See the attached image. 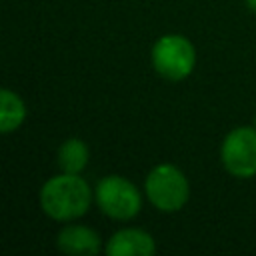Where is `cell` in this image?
I'll use <instances>...</instances> for the list:
<instances>
[{
    "mask_svg": "<svg viewBox=\"0 0 256 256\" xmlns=\"http://www.w3.org/2000/svg\"><path fill=\"white\" fill-rule=\"evenodd\" d=\"M156 240L142 228H120L104 244L106 256H152Z\"/></svg>",
    "mask_w": 256,
    "mask_h": 256,
    "instance_id": "7",
    "label": "cell"
},
{
    "mask_svg": "<svg viewBox=\"0 0 256 256\" xmlns=\"http://www.w3.org/2000/svg\"><path fill=\"white\" fill-rule=\"evenodd\" d=\"M56 162L60 172L82 174L90 162V148L82 138H68L58 146Z\"/></svg>",
    "mask_w": 256,
    "mask_h": 256,
    "instance_id": "8",
    "label": "cell"
},
{
    "mask_svg": "<svg viewBox=\"0 0 256 256\" xmlns=\"http://www.w3.org/2000/svg\"><path fill=\"white\" fill-rule=\"evenodd\" d=\"M26 120V104L10 88L0 90V132L12 134L16 132Z\"/></svg>",
    "mask_w": 256,
    "mask_h": 256,
    "instance_id": "9",
    "label": "cell"
},
{
    "mask_svg": "<svg viewBox=\"0 0 256 256\" xmlns=\"http://www.w3.org/2000/svg\"><path fill=\"white\" fill-rule=\"evenodd\" d=\"M94 200L104 216L120 222L136 218L142 210V192L134 182L120 174L102 176L96 182Z\"/></svg>",
    "mask_w": 256,
    "mask_h": 256,
    "instance_id": "4",
    "label": "cell"
},
{
    "mask_svg": "<svg viewBox=\"0 0 256 256\" xmlns=\"http://www.w3.org/2000/svg\"><path fill=\"white\" fill-rule=\"evenodd\" d=\"M220 162L224 170L240 180L256 176V126L232 128L220 144Z\"/></svg>",
    "mask_w": 256,
    "mask_h": 256,
    "instance_id": "5",
    "label": "cell"
},
{
    "mask_svg": "<svg viewBox=\"0 0 256 256\" xmlns=\"http://www.w3.org/2000/svg\"><path fill=\"white\" fill-rule=\"evenodd\" d=\"M56 248L68 256H94L102 246L100 234L86 224H66L56 234Z\"/></svg>",
    "mask_w": 256,
    "mask_h": 256,
    "instance_id": "6",
    "label": "cell"
},
{
    "mask_svg": "<svg viewBox=\"0 0 256 256\" xmlns=\"http://www.w3.org/2000/svg\"><path fill=\"white\" fill-rule=\"evenodd\" d=\"M38 202L48 218L56 222H74L90 210L94 190L80 174L60 172L40 186Z\"/></svg>",
    "mask_w": 256,
    "mask_h": 256,
    "instance_id": "1",
    "label": "cell"
},
{
    "mask_svg": "<svg viewBox=\"0 0 256 256\" xmlns=\"http://www.w3.org/2000/svg\"><path fill=\"white\" fill-rule=\"evenodd\" d=\"M144 196L158 212L174 214L188 204L190 182L176 164L160 162L144 178Z\"/></svg>",
    "mask_w": 256,
    "mask_h": 256,
    "instance_id": "2",
    "label": "cell"
},
{
    "mask_svg": "<svg viewBox=\"0 0 256 256\" xmlns=\"http://www.w3.org/2000/svg\"><path fill=\"white\" fill-rule=\"evenodd\" d=\"M150 62L162 80L182 82L194 72L196 48L192 40L182 34H164L152 44Z\"/></svg>",
    "mask_w": 256,
    "mask_h": 256,
    "instance_id": "3",
    "label": "cell"
},
{
    "mask_svg": "<svg viewBox=\"0 0 256 256\" xmlns=\"http://www.w3.org/2000/svg\"><path fill=\"white\" fill-rule=\"evenodd\" d=\"M254 126H256V116H254Z\"/></svg>",
    "mask_w": 256,
    "mask_h": 256,
    "instance_id": "11",
    "label": "cell"
},
{
    "mask_svg": "<svg viewBox=\"0 0 256 256\" xmlns=\"http://www.w3.org/2000/svg\"><path fill=\"white\" fill-rule=\"evenodd\" d=\"M246 2V6H248V10H252L254 14H256V0H244Z\"/></svg>",
    "mask_w": 256,
    "mask_h": 256,
    "instance_id": "10",
    "label": "cell"
}]
</instances>
